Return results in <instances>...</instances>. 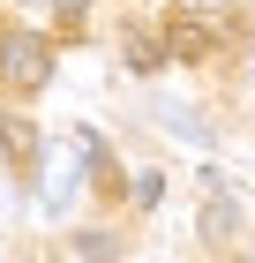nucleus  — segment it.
I'll list each match as a JSON object with an SVG mask.
<instances>
[{"mask_svg": "<svg viewBox=\"0 0 255 263\" xmlns=\"http://www.w3.org/2000/svg\"><path fill=\"white\" fill-rule=\"evenodd\" d=\"M165 196V173H135V203H158Z\"/></svg>", "mask_w": 255, "mask_h": 263, "instance_id": "obj_7", "label": "nucleus"}, {"mask_svg": "<svg viewBox=\"0 0 255 263\" xmlns=\"http://www.w3.org/2000/svg\"><path fill=\"white\" fill-rule=\"evenodd\" d=\"M203 233H210V241L233 233V203H225V188H218V181H210V203H203Z\"/></svg>", "mask_w": 255, "mask_h": 263, "instance_id": "obj_4", "label": "nucleus"}, {"mask_svg": "<svg viewBox=\"0 0 255 263\" xmlns=\"http://www.w3.org/2000/svg\"><path fill=\"white\" fill-rule=\"evenodd\" d=\"M83 263H113V241L105 233H83Z\"/></svg>", "mask_w": 255, "mask_h": 263, "instance_id": "obj_6", "label": "nucleus"}, {"mask_svg": "<svg viewBox=\"0 0 255 263\" xmlns=\"http://www.w3.org/2000/svg\"><path fill=\"white\" fill-rule=\"evenodd\" d=\"M38 173H45V181H38V203H45V211H68V196H75V151H45Z\"/></svg>", "mask_w": 255, "mask_h": 263, "instance_id": "obj_2", "label": "nucleus"}, {"mask_svg": "<svg viewBox=\"0 0 255 263\" xmlns=\"http://www.w3.org/2000/svg\"><path fill=\"white\" fill-rule=\"evenodd\" d=\"M203 8H210V0H180V15H203Z\"/></svg>", "mask_w": 255, "mask_h": 263, "instance_id": "obj_9", "label": "nucleus"}, {"mask_svg": "<svg viewBox=\"0 0 255 263\" xmlns=\"http://www.w3.org/2000/svg\"><path fill=\"white\" fill-rule=\"evenodd\" d=\"M45 76H53V45L38 38V30H0V90H15V98H30V90H45Z\"/></svg>", "mask_w": 255, "mask_h": 263, "instance_id": "obj_1", "label": "nucleus"}, {"mask_svg": "<svg viewBox=\"0 0 255 263\" xmlns=\"http://www.w3.org/2000/svg\"><path fill=\"white\" fill-rule=\"evenodd\" d=\"M0 151H8V158H15L23 173H30V165L45 158V151H38V128L23 121V113H8V121H0Z\"/></svg>", "mask_w": 255, "mask_h": 263, "instance_id": "obj_3", "label": "nucleus"}, {"mask_svg": "<svg viewBox=\"0 0 255 263\" xmlns=\"http://www.w3.org/2000/svg\"><path fill=\"white\" fill-rule=\"evenodd\" d=\"M83 8H90V0H53V15H60V23H83Z\"/></svg>", "mask_w": 255, "mask_h": 263, "instance_id": "obj_8", "label": "nucleus"}, {"mask_svg": "<svg viewBox=\"0 0 255 263\" xmlns=\"http://www.w3.org/2000/svg\"><path fill=\"white\" fill-rule=\"evenodd\" d=\"M203 45H210V30H203L195 15H180V23H173V53H180V61H195Z\"/></svg>", "mask_w": 255, "mask_h": 263, "instance_id": "obj_5", "label": "nucleus"}]
</instances>
